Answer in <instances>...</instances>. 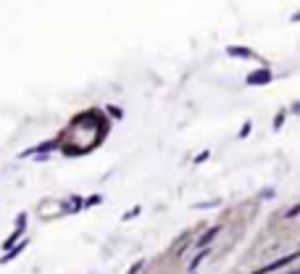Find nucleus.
Listing matches in <instances>:
<instances>
[{"label": "nucleus", "mask_w": 300, "mask_h": 274, "mask_svg": "<svg viewBox=\"0 0 300 274\" xmlns=\"http://www.w3.org/2000/svg\"><path fill=\"white\" fill-rule=\"evenodd\" d=\"M298 256H300V250H298V253H290V256H284V258H279V261L268 264V266H264V269H258V272H253V274H268V272H276V269H282V266H287L290 261H295Z\"/></svg>", "instance_id": "f257e3e1"}, {"label": "nucleus", "mask_w": 300, "mask_h": 274, "mask_svg": "<svg viewBox=\"0 0 300 274\" xmlns=\"http://www.w3.org/2000/svg\"><path fill=\"white\" fill-rule=\"evenodd\" d=\"M268 79H271V71H266V68H264V71H253L250 77H248L250 85H266Z\"/></svg>", "instance_id": "f03ea898"}, {"label": "nucleus", "mask_w": 300, "mask_h": 274, "mask_svg": "<svg viewBox=\"0 0 300 274\" xmlns=\"http://www.w3.org/2000/svg\"><path fill=\"white\" fill-rule=\"evenodd\" d=\"M227 53L229 56H240V58H253V50H248V48H229Z\"/></svg>", "instance_id": "7ed1b4c3"}, {"label": "nucleus", "mask_w": 300, "mask_h": 274, "mask_svg": "<svg viewBox=\"0 0 300 274\" xmlns=\"http://www.w3.org/2000/svg\"><path fill=\"white\" fill-rule=\"evenodd\" d=\"M216 235H219V227H213V230H208V232H205V235H203V238H200V240H198V245H200V248H203V245H205V242H208V240H213V238H216Z\"/></svg>", "instance_id": "20e7f679"}, {"label": "nucleus", "mask_w": 300, "mask_h": 274, "mask_svg": "<svg viewBox=\"0 0 300 274\" xmlns=\"http://www.w3.org/2000/svg\"><path fill=\"white\" fill-rule=\"evenodd\" d=\"M203 258H205V250H203V253H200V256L195 258V261H192V264H190V269H195V266H198L200 261H203Z\"/></svg>", "instance_id": "39448f33"}, {"label": "nucleus", "mask_w": 300, "mask_h": 274, "mask_svg": "<svg viewBox=\"0 0 300 274\" xmlns=\"http://www.w3.org/2000/svg\"><path fill=\"white\" fill-rule=\"evenodd\" d=\"M140 269H142V261H137V264L132 266V272H129V274H137V272H140Z\"/></svg>", "instance_id": "423d86ee"}, {"label": "nucleus", "mask_w": 300, "mask_h": 274, "mask_svg": "<svg viewBox=\"0 0 300 274\" xmlns=\"http://www.w3.org/2000/svg\"><path fill=\"white\" fill-rule=\"evenodd\" d=\"M290 274H300V269H298V272H290Z\"/></svg>", "instance_id": "0eeeda50"}]
</instances>
